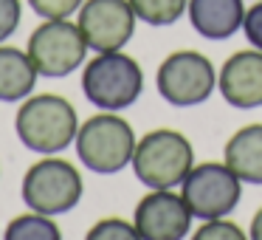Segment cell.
Listing matches in <instances>:
<instances>
[{"label":"cell","instance_id":"obj_10","mask_svg":"<svg viewBox=\"0 0 262 240\" xmlns=\"http://www.w3.org/2000/svg\"><path fill=\"white\" fill-rule=\"evenodd\" d=\"M192 212H189L183 195L172 189H149L136 206V223L141 240H183L192 229Z\"/></svg>","mask_w":262,"mask_h":240},{"label":"cell","instance_id":"obj_2","mask_svg":"<svg viewBox=\"0 0 262 240\" xmlns=\"http://www.w3.org/2000/svg\"><path fill=\"white\" fill-rule=\"evenodd\" d=\"M74 144L85 170L99 172V175H116L127 164H133L138 138L130 122H124L110 110H102L82 122Z\"/></svg>","mask_w":262,"mask_h":240},{"label":"cell","instance_id":"obj_4","mask_svg":"<svg viewBox=\"0 0 262 240\" xmlns=\"http://www.w3.org/2000/svg\"><path fill=\"white\" fill-rule=\"evenodd\" d=\"M194 167V150L183 133L172 127L149 130L138 138L133 153V172L149 189H172L183 184Z\"/></svg>","mask_w":262,"mask_h":240},{"label":"cell","instance_id":"obj_5","mask_svg":"<svg viewBox=\"0 0 262 240\" xmlns=\"http://www.w3.org/2000/svg\"><path fill=\"white\" fill-rule=\"evenodd\" d=\"M85 195L82 172L65 158H48L37 161L23 175V201L31 212L40 215H65L71 212Z\"/></svg>","mask_w":262,"mask_h":240},{"label":"cell","instance_id":"obj_22","mask_svg":"<svg viewBox=\"0 0 262 240\" xmlns=\"http://www.w3.org/2000/svg\"><path fill=\"white\" fill-rule=\"evenodd\" d=\"M251 240H262V209H256L254 221H251V232H248Z\"/></svg>","mask_w":262,"mask_h":240},{"label":"cell","instance_id":"obj_7","mask_svg":"<svg viewBox=\"0 0 262 240\" xmlns=\"http://www.w3.org/2000/svg\"><path fill=\"white\" fill-rule=\"evenodd\" d=\"M183 201L189 212L200 221H217L228 217L239 206L243 198V181L228 170L226 161H203L189 170L183 178Z\"/></svg>","mask_w":262,"mask_h":240},{"label":"cell","instance_id":"obj_12","mask_svg":"<svg viewBox=\"0 0 262 240\" xmlns=\"http://www.w3.org/2000/svg\"><path fill=\"white\" fill-rule=\"evenodd\" d=\"M189 23L203 40H228L243 29V0H189Z\"/></svg>","mask_w":262,"mask_h":240},{"label":"cell","instance_id":"obj_17","mask_svg":"<svg viewBox=\"0 0 262 240\" xmlns=\"http://www.w3.org/2000/svg\"><path fill=\"white\" fill-rule=\"evenodd\" d=\"M85 240H141L136 223H127L124 217H102L88 229Z\"/></svg>","mask_w":262,"mask_h":240},{"label":"cell","instance_id":"obj_9","mask_svg":"<svg viewBox=\"0 0 262 240\" xmlns=\"http://www.w3.org/2000/svg\"><path fill=\"white\" fill-rule=\"evenodd\" d=\"M136 20L130 0H85L76 12V23L96 54L121 51L136 34Z\"/></svg>","mask_w":262,"mask_h":240},{"label":"cell","instance_id":"obj_19","mask_svg":"<svg viewBox=\"0 0 262 240\" xmlns=\"http://www.w3.org/2000/svg\"><path fill=\"white\" fill-rule=\"evenodd\" d=\"M82 3L85 0H29L34 14H40L42 20H68L82 9Z\"/></svg>","mask_w":262,"mask_h":240},{"label":"cell","instance_id":"obj_15","mask_svg":"<svg viewBox=\"0 0 262 240\" xmlns=\"http://www.w3.org/2000/svg\"><path fill=\"white\" fill-rule=\"evenodd\" d=\"M3 240H62V232H59L57 221L51 215L26 212L6 226Z\"/></svg>","mask_w":262,"mask_h":240},{"label":"cell","instance_id":"obj_1","mask_svg":"<svg viewBox=\"0 0 262 240\" xmlns=\"http://www.w3.org/2000/svg\"><path fill=\"white\" fill-rule=\"evenodd\" d=\"M14 130L26 150L40 155H57L74 144L76 130H79V116L65 96L37 93L20 105Z\"/></svg>","mask_w":262,"mask_h":240},{"label":"cell","instance_id":"obj_18","mask_svg":"<svg viewBox=\"0 0 262 240\" xmlns=\"http://www.w3.org/2000/svg\"><path fill=\"white\" fill-rule=\"evenodd\" d=\"M189 240H251L234 221L217 217V221H203V226L194 229Z\"/></svg>","mask_w":262,"mask_h":240},{"label":"cell","instance_id":"obj_6","mask_svg":"<svg viewBox=\"0 0 262 240\" xmlns=\"http://www.w3.org/2000/svg\"><path fill=\"white\" fill-rule=\"evenodd\" d=\"M88 40L74 20H46L29 37V51L37 74L48 79L68 76L88 59Z\"/></svg>","mask_w":262,"mask_h":240},{"label":"cell","instance_id":"obj_14","mask_svg":"<svg viewBox=\"0 0 262 240\" xmlns=\"http://www.w3.org/2000/svg\"><path fill=\"white\" fill-rule=\"evenodd\" d=\"M37 68L29 51L0 46V102H23L37 85Z\"/></svg>","mask_w":262,"mask_h":240},{"label":"cell","instance_id":"obj_13","mask_svg":"<svg viewBox=\"0 0 262 240\" xmlns=\"http://www.w3.org/2000/svg\"><path fill=\"white\" fill-rule=\"evenodd\" d=\"M223 161L243 184H262V125H245L226 142Z\"/></svg>","mask_w":262,"mask_h":240},{"label":"cell","instance_id":"obj_11","mask_svg":"<svg viewBox=\"0 0 262 240\" xmlns=\"http://www.w3.org/2000/svg\"><path fill=\"white\" fill-rule=\"evenodd\" d=\"M220 96L237 110L262 108V51H234L217 74Z\"/></svg>","mask_w":262,"mask_h":240},{"label":"cell","instance_id":"obj_16","mask_svg":"<svg viewBox=\"0 0 262 240\" xmlns=\"http://www.w3.org/2000/svg\"><path fill=\"white\" fill-rule=\"evenodd\" d=\"M133 12L138 20H144L147 26H172L181 20V14H186L189 0H130Z\"/></svg>","mask_w":262,"mask_h":240},{"label":"cell","instance_id":"obj_20","mask_svg":"<svg viewBox=\"0 0 262 240\" xmlns=\"http://www.w3.org/2000/svg\"><path fill=\"white\" fill-rule=\"evenodd\" d=\"M20 17H23V3L20 0H0V43L17 31Z\"/></svg>","mask_w":262,"mask_h":240},{"label":"cell","instance_id":"obj_8","mask_svg":"<svg viewBox=\"0 0 262 240\" xmlns=\"http://www.w3.org/2000/svg\"><path fill=\"white\" fill-rule=\"evenodd\" d=\"M155 85L172 108H194L214 93L217 71L200 51H175L161 63Z\"/></svg>","mask_w":262,"mask_h":240},{"label":"cell","instance_id":"obj_3","mask_svg":"<svg viewBox=\"0 0 262 240\" xmlns=\"http://www.w3.org/2000/svg\"><path fill=\"white\" fill-rule=\"evenodd\" d=\"M144 91V71L130 54L102 51L85 63L82 71V93L99 110H119L138 102Z\"/></svg>","mask_w":262,"mask_h":240},{"label":"cell","instance_id":"obj_21","mask_svg":"<svg viewBox=\"0 0 262 240\" xmlns=\"http://www.w3.org/2000/svg\"><path fill=\"white\" fill-rule=\"evenodd\" d=\"M243 31H245V40L262 51V0H256L251 9H245Z\"/></svg>","mask_w":262,"mask_h":240}]
</instances>
